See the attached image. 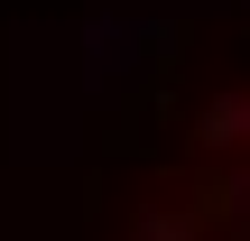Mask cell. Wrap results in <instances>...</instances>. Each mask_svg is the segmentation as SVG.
<instances>
[{
	"mask_svg": "<svg viewBox=\"0 0 250 241\" xmlns=\"http://www.w3.org/2000/svg\"><path fill=\"white\" fill-rule=\"evenodd\" d=\"M148 241H250V130L223 158L186 167V186L167 195V214H158Z\"/></svg>",
	"mask_w": 250,
	"mask_h": 241,
	"instance_id": "obj_1",
	"label": "cell"
}]
</instances>
